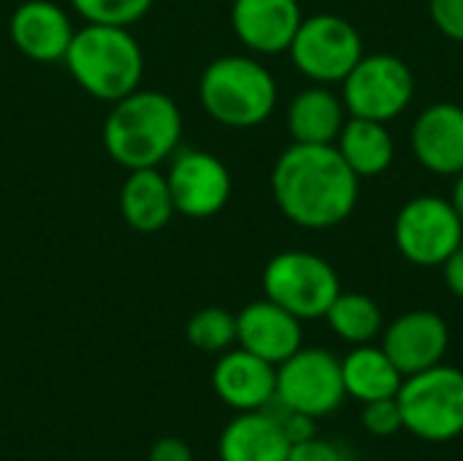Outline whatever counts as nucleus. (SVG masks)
I'll return each instance as SVG.
<instances>
[{
	"mask_svg": "<svg viewBox=\"0 0 463 461\" xmlns=\"http://www.w3.org/2000/svg\"><path fill=\"white\" fill-rule=\"evenodd\" d=\"M271 196L293 226L326 231L355 212L361 179L334 144L293 141L271 168Z\"/></svg>",
	"mask_w": 463,
	"mask_h": 461,
	"instance_id": "obj_1",
	"label": "nucleus"
},
{
	"mask_svg": "<svg viewBox=\"0 0 463 461\" xmlns=\"http://www.w3.org/2000/svg\"><path fill=\"white\" fill-rule=\"evenodd\" d=\"M184 130L176 101L160 90H133L111 103L103 122V147L128 171L157 168L179 149Z\"/></svg>",
	"mask_w": 463,
	"mask_h": 461,
	"instance_id": "obj_2",
	"label": "nucleus"
},
{
	"mask_svg": "<svg viewBox=\"0 0 463 461\" xmlns=\"http://www.w3.org/2000/svg\"><path fill=\"white\" fill-rule=\"evenodd\" d=\"M62 62L87 95L106 103L130 95L144 79V52L130 27L119 24L87 22L73 33Z\"/></svg>",
	"mask_w": 463,
	"mask_h": 461,
	"instance_id": "obj_3",
	"label": "nucleus"
},
{
	"mask_svg": "<svg viewBox=\"0 0 463 461\" xmlns=\"http://www.w3.org/2000/svg\"><path fill=\"white\" fill-rule=\"evenodd\" d=\"M203 111L225 128H255L277 109V79L252 54H222L212 60L198 82Z\"/></svg>",
	"mask_w": 463,
	"mask_h": 461,
	"instance_id": "obj_4",
	"label": "nucleus"
},
{
	"mask_svg": "<svg viewBox=\"0 0 463 461\" xmlns=\"http://www.w3.org/2000/svg\"><path fill=\"white\" fill-rule=\"evenodd\" d=\"M396 402L404 429L426 443H450L463 435V372L445 361L404 378Z\"/></svg>",
	"mask_w": 463,
	"mask_h": 461,
	"instance_id": "obj_5",
	"label": "nucleus"
},
{
	"mask_svg": "<svg viewBox=\"0 0 463 461\" xmlns=\"http://www.w3.org/2000/svg\"><path fill=\"white\" fill-rule=\"evenodd\" d=\"M263 293L298 321H315L326 318L328 307L342 293V283L336 269L323 255L285 250L266 264Z\"/></svg>",
	"mask_w": 463,
	"mask_h": 461,
	"instance_id": "obj_6",
	"label": "nucleus"
},
{
	"mask_svg": "<svg viewBox=\"0 0 463 461\" xmlns=\"http://www.w3.org/2000/svg\"><path fill=\"white\" fill-rule=\"evenodd\" d=\"M293 65L312 84H342L364 57V38L353 22L339 14L304 16L288 49Z\"/></svg>",
	"mask_w": 463,
	"mask_h": 461,
	"instance_id": "obj_7",
	"label": "nucleus"
},
{
	"mask_svg": "<svg viewBox=\"0 0 463 461\" xmlns=\"http://www.w3.org/2000/svg\"><path fill=\"white\" fill-rule=\"evenodd\" d=\"M339 95L347 117L391 122L410 109L415 98V73L396 54H364L342 79Z\"/></svg>",
	"mask_w": 463,
	"mask_h": 461,
	"instance_id": "obj_8",
	"label": "nucleus"
},
{
	"mask_svg": "<svg viewBox=\"0 0 463 461\" xmlns=\"http://www.w3.org/2000/svg\"><path fill=\"white\" fill-rule=\"evenodd\" d=\"M393 242L410 264L434 269L463 242V223L448 198L415 196L396 215Z\"/></svg>",
	"mask_w": 463,
	"mask_h": 461,
	"instance_id": "obj_9",
	"label": "nucleus"
},
{
	"mask_svg": "<svg viewBox=\"0 0 463 461\" xmlns=\"http://www.w3.org/2000/svg\"><path fill=\"white\" fill-rule=\"evenodd\" d=\"M285 408L309 418H326L342 408L347 391L342 361L326 348H298L277 367V394Z\"/></svg>",
	"mask_w": 463,
	"mask_h": 461,
	"instance_id": "obj_10",
	"label": "nucleus"
},
{
	"mask_svg": "<svg viewBox=\"0 0 463 461\" xmlns=\"http://www.w3.org/2000/svg\"><path fill=\"white\" fill-rule=\"evenodd\" d=\"M165 179L176 215L190 220H206L222 212L233 193L228 166L206 149H176Z\"/></svg>",
	"mask_w": 463,
	"mask_h": 461,
	"instance_id": "obj_11",
	"label": "nucleus"
},
{
	"mask_svg": "<svg viewBox=\"0 0 463 461\" xmlns=\"http://www.w3.org/2000/svg\"><path fill=\"white\" fill-rule=\"evenodd\" d=\"M450 329L442 315L431 310H412L383 329V351L396 370L410 378L445 361Z\"/></svg>",
	"mask_w": 463,
	"mask_h": 461,
	"instance_id": "obj_12",
	"label": "nucleus"
},
{
	"mask_svg": "<svg viewBox=\"0 0 463 461\" xmlns=\"http://www.w3.org/2000/svg\"><path fill=\"white\" fill-rule=\"evenodd\" d=\"M415 160L439 177H458L463 171V106L439 101L426 106L410 130Z\"/></svg>",
	"mask_w": 463,
	"mask_h": 461,
	"instance_id": "obj_13",
	"label": "nucleus"
},
{
	"mask_svg": "<svg viewBox=\"0 0 463 461\" xmlns=\"http://www.w3.org/2000/svg\"><path fill=\"white\" fill-rule=\"evenodd\" d=\"M73 33L68 11L54 0H24L8 22L11 43L33 62H62Z\"/></svg>",
	"mask_w": 463,
	"mask_h": 461,
	"instance_id": "obj_14",
	"label": "nucleus"
},
{
	"mask_svg": "<svg viewBox=\"0 0 463 461\" xmlns=\"http://www.w3.org/2000/svg\"><path fill=\"white\" fill-rule=\"evenodd\" d=\"M298 0H233L231 24L252 54H282L301 24Z\"/></svg>",
	"mask_w": 463,
	"mask_h": 461,
	"instance_id": "obj_15",
	"label": "nucleus"
},
{
	"mask_svg": "<svg viewBox=\"0 0 463 461\" xmlns=\"http://www.w3.org/2000/svg\"><path fill=\"white\" fill-rule=\"evenodd\" d=\"M236 345L279 367L304 348L301 321L271 299L252 302L236 315Z\"/></svg>",
	"mask_w": 463,
	"mask_h": 461,
	"instance_id": "obj_16",
	"label": "nucleus"
},
{
	"mask_svg": "<svg viewBox=\"0 0 463 461\" xmlns=\"http://www.w3.org/2000/svg\"><path fill=\"white\" fill-rule=\"evenodd\" d=\"M212 386L231 410H260L277 394V367L244 348L225 351L212 370Z\"/></svg>",
	"mask_w": 463,
	"mask_h": 461,
	"instance_id": "obj_17",
	"label": "nucleus"
},
{
	"mask_svg": "<svg viewBox=\"0 0 463 461\" xmlns=\"http://www.w3.org/2000/svg\"><path fill=\"white\" fill-rule=\"evenodd\" d=\"M119 212L122 220L138 234L163 231L176 215L165 174H160L157 168L128 171L119 187Z\"/></svg>",
	"mask_w": 463,
	"mask_h": 461,
	"instance_id": "obj_18",
	"label": "nucleus"
},
{
	"mask_svg": "<svg viewBox=\"0 0 463 461\" xmlns=\"http://www.w3.org/2000/svg\"><path fill=\"white\" fill-rule=\"evenodd\" d=\"M347 122L342 95L328 84H312L301 90L288 106V133L298 144H336Z\"/></svg>",
	"mask_w": 463,
	"mask_h": 461,
	"instance_id": "obj_19",
	"label": "nucleus"
},
{
	"mask_svg": "<svg viewBox=\"0 0 463 461\" xmlns=\"http://www.w3.org/2000/svg\"><path fill=\"white\" fill-rule=\"evenodd\" d=\"M290 443L266 410L239 413L220 435L222 461H288Z\"/></svg>",
	"mask_w": 463,
	"mask_h": 461,
	"instance_id": "obj_20",
	"label": "nucleus"
},
{
	"mask_svg": "<svg viewBox=\"0 0 463 461\" xmlns=\"http://www.w3.org/2000/svg\"><path fill=\"white\" fill-rule=\"evenodd\" d=\"M345 163L353 168L358 179L364 177H380L391 168L396 144L388 130V122L364 120V117H347L336 144Z\"/></svg>",
	"mask_w": 463,
	"mask_h": 461,
	"instance_id": "obj_21",
	"label": "nucleus"
},
{
	"mask_svg": "<svg viewBox=\"0 0 463 461\" xmlns=\"http://www.w3.org/2000/svg\"><path fill=\"white\" fill-rule=\"evenodd\" d=\"M342 380L347 397L358 402H374V399H388L396 397L404 375L396 370V364L388 359V353L377 345H355L345 359H342Z\"/></svg>",
	"mask_w": 463,
	"mask_h": 461,
	"instance_id": "obj_22",
	"label": "nucleus"
},
{
	"mask_svg": "<svg viewBox=\"0 0 463 461\" xmlns=\"http://www.w3.org/2000/svg\"><path fill=\"white\" fill-rule=\"evenodd\" d=\"M326 321H328L331 331L353 348L374 342L385 329L380 304L366 293H345L342 291L334 299V304L328 307Z\"/></svg>",
	"mask_w": 463,
	"mask_h": 461,
	"instance_id": "obj_23",
	"label": "nucleus"
},
{
	"mask_svg": "<svg viewBox=\"0 0 463 461\" xmlns=\"http://www.w3.org/2000/svg\"><path fill=\"white\" fill-rule=\"evenodd\" d=\"M184 334L203 353H225L236 345V315L222 307H203L187 321Z\"/></svg>",
	"mask_w": 463,
	"mask_h": 461,
	"instance_id": "obj_24",
	"label": "nucleus"
},
{
	"mask_svg": "<svg viewBox=\"0 0 463 461\" xmlns=\"http://www.w3.org/2000/svg\"><path fill=\"white\" fill-rule=\"evenodd\" d=\"M155 0H71L73 11L92 24H119L130 27L138 22Z\"/></svg>",
	"mask_w": 463,
	"mask_h": 461,
	"instance_id": "obj_25",
	"label": "nucleus"
},
{
	"mask_svg": "<svg viewBox=\"0 0 463 461\" xmlns=\"http://www.w3.org/2000/svg\"><path fill=\"white\" fill-rule=\"evenodd\" d=\"M361 421H364V429L369 435H374V437H393L396 432L404 429L402 408H399L396 397L366 402L364 405V413H361Z\"/></svg>",
	"mask_w": 463,
	"mask_h": 461,
	"instance_id": "obj_26",
	"label": "nucleus"
},
{
	"mask_svg": "<svg viewBox=\"0 0 463 461\" xmlns=\"http://www.w3.org/2000/svg\"><path fill=\"white\" fill-rule=\"evenodd\" d=\"M429 14L442 35L463 43V0H429Z\"/></svg>",
	"mask_w": 463,
	"mask_h": 461,
	"instance_id": "obj_27",
	"label": "nucleus"
},
{
	"mask_svg": "<svg viewBox=\"0 0 463 461\" xmlns=\"http://www.w3.org/2000/svg\"><path fill=\"white\" fill-rule=\"evenodd\" d=\"M288 461H350V456H347V451L342 446L315 435V437H309L304 443L290 446Z\"/></svg>",
	"mask_w": 463,
	"mask_h": 461,
	"instance_id": "obj_28",
	"label": "nucleus"
},
{
	"mask_svg": "<svg viewBox=\"0 0 463 461\" xmlns=\"http://www.w3.org/2000/svg\"><path fill=\"white\" fill-rule=\"evenodd\" d=\"M149 461H193V451L182 437H163L152 446Z\"/></svg>",
	"mask_w": 463,
	"mask_h": 461,
	"instance_id": "obj_29",
	"label": "nucleus"
},
{
	"mask_svg": "<svg viewBox=\"0 0 463 461\" xmlns=\"http://www.w3.org/2000/svg\"><path fill=\"white\" fill-rule=\"evenodd\" d=\"M442 272H445V285L450 288V293L463 299V242L448 255V261L442 264Z\"/></svg>",
	"mask_w": 463,
	"mask_h": 461,
	"instance_id": "obj_30",
	"label": "nucleus"
},
{
	"mask_svg": "<svg viewBox=\"0 0 463 461\" xmlns=\"http://www.w3.org/2000/svg\"><path fill=\"white\" fill-rule=\"evenodd\" d=\"M450 204H453V209H456V215H458V220L463 223V171L456 177V182H453V193H450Z\"/></svg>",
	"mask_w": 463,
	"mask_h": 461,
	"instance_id": "obj_31",
	"label": "nucleus"
}]
</instances>
